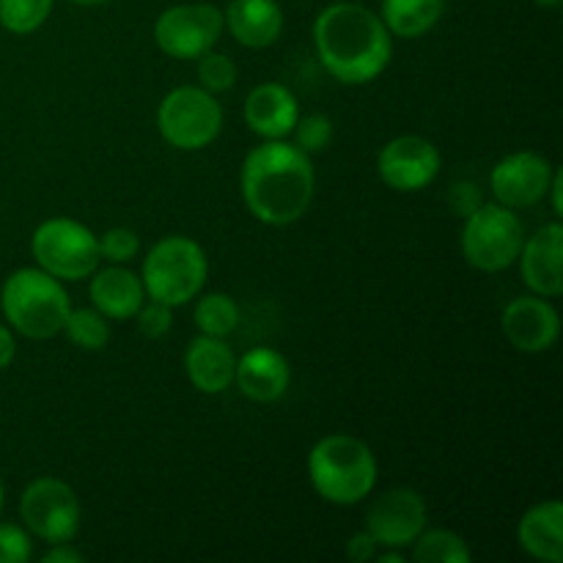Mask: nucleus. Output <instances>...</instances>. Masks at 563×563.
<instances>
[{
	"mask_svg": "<svg viewBox=\"0 0 563 563\" xmlns=\"http://www.w3.org/2000/svg\"><path fill=\"white\" fill-rule=\"evenodd\" d=\"M242 201L264 225H291L311 209L317 174L295 143L264 141L251 148L240 170Z\"/></svg>",
	"mask_w": 563,
	"mask_h": 563,
	"instance_id": "f257e3e1",
	"label": "nucleus"
},
{
	"mask_svg": "<svg viewBox=\"0 0 563 563\" xmlns=\"http://www.w3.org/2000/svg\"><path fill=\"white\" fill-rule=\"evenodd\" d=\"M319 64L344 86L377 80L394 55V36L383 16L361 3H333L313 20Z\"/></svg>",
	"mask_w": 563,
	"mask_h": 563,
	"instance_id": "f03ea898",
	"label": "nucleus"
},
{
	"mask_svg": "<svg viewBox=\"0 0 563 563\" xmlns=\"http://www.w3.org/2000/svg\"><path fill=\"white\" fill-rule=\"evenodd\" d=\"M313 493L333 506H355L377 487V460L366 440L355 434H328L308 454Z\"/></svg>",
	"mask_w": 563,
	"mask_h": 563,
	"instance_id": "7ed1b4c3",
	"label": "nucleus"
},
{
	"mask_svg": "<svg viewBox=\"0 0 563 563\" xmlns=\"http://www.w3.org/2000/svg\"><path fill=\"white\" fill-rule=\"evenodd\" d=\"M0 308L11 330L33 341H47L64 333L71 311L64 280L53 278L42 267H20L3 280Z\"/></svg>",
	"mask_w": 563,
	"mask_h": 563,
	"instance_id": "20e7f679",
	"label": "nucleus"
},
{
	"mask_svg": "<svg viewBox=\"0 0 563 563\" xmlns=\"http://www.w3.org/2000/svg\"><path fill=\"white\" fill-rule=\"evenodd\" d=\"M207 275L209 262L203 247L190 236L170 234L146 253L141 280L148 300L179 308L201 295Z\"/></svg>",
	"mask_w": 563,
	"mask_h": 563,
	"instance_id": "39448f33",
	"label": "nucleus"
},
{
	"mask_svg": "<svg viewBox=\"0 0 563 563\" xmlns=\"http://www.w3.org/2000/svg\"><path fill=\"white\" fill-rule=\"evenodd\" d=\"M462 256L478 273H504L517 264L526 242V229L515 209L504 203H482L465 218Z\"/></svg>",
	"mask_w": 563,
	"mask_h": 563,
	"instance_id": "423d86ee",
	"label": "nucleus"
},
{
	"mask_svg": "<svg viewBox=\"0 0 563 563\" xmlns=\"http://www.w3.org/2000/svg\"><path fill=\"white\" fill-rule=\"evenodd\" d=\"M157 130L168 146L179 152H201L218 141L223 130V108L207 88L179 86L159 102Z\"/></svg>",
	"mask_w": 563,
	"mask_h": 563,
	"instance_id": "0eeeda50",
	"label": "nucleus"
},
{
	"mask_svg": "<svg viewBox=\"0 0 563 563\" xmlns=\"http://www.w3.org/2000/svg\"><path fill=\"white\" fill-rule=\"evenodd\" d=\"M31 253L36 267L58 280L91 278L102 262L99 236L71 218L44 220L31 236Z\"/></svg>",
	"mask_w": 563,
	"mask_h": 563,
	"instance_id": "6e6552de",
	"label": "nucleus"
},
{
	"mask_svg": "<svg viewBox=\"0 0 563 563\" xmlns=\"http://www.w3.org/2000/svg\"><path fill=\"white\" fill-rule=\"evenodd\" d=\"M20 517L27 531L42 542H71L80 531V500L66 482L42 476L22 493Z\"/></svg>",
	"mask_w": 563,
	"mask_h": 563,
	"instance_id": "1a4fd4ad",
	"label": "nucleus"
},
{
	"mask_svg": "<svg viewBox=\"0 0 563 563\" xmlns=\"http://www.w3.org/2000/svg\"><path fill=\"white\" fill-rule=\"evenodd\" d=\"M223 11L212 3H179L154 22V42L168 58L198 60L223 36Z\"/></svg>",
	"mask_w": 563,
	"mask_h": 563,
	"instance_id": "9d476101",
	"label": "nucleus"
},
{
	"mask_svg": "<svg viewBox=\"0 0 563 563\" xmlns=\"http://www.w3.org/2000/svg\"><path fill=\"white\" fill-rule=\"evenodd\" d=\"M429 522L427 500L410 487H396L372 500L366 509V531L379 548L407 550L412 548Z\"/></svg>",
	"mask_w": 563,
	"mask_h": 563,
	"instance_id": "9b49d317",
	"label": "nucleus"
},
{
	"mask_svg": "<svg viewBox=\"0 0 563 563\" xmlns=\"http://www.w3.org/2000/svg\"><path fill=\"white\" fill-rule=\"evenodd\" d=\"M443 168L438 146L421 135H399L377 154V174L390 190L418 192L432 185Z\"/></svg>",
	"mask_w": 563,
	"mask_h": 563,
	"instance_id": "f8f14e48",
	"label": "nucleus"
},
{
	"mask_svg": "<svg viewBox=\"0 0 563 563\" xmlns=\"http://www.w3.org/2000/svg\"><path fill=\"white\" fill-rule=\"evenodd\" d=\"M553 165L537 152L506 154L489 174V190L495 201L509 209H526L544 201L553 181Z\"/></svg>",
	"mask_w": 563,
	"mask_h": 563,
	"instance_id": "ddd939ff",
	"label": "nucleus"
},
{
	"mask_svg": "<svg viewBox=\"0 0 563 563\" xmlns=\"http://www.w3.org/2000/svg\"><path fill=\"white\" fill-rule=\"evenodd\" d=\"M500 330L517 352L542 355L561 339V317L548 297L526 295L511 300L500 313Z\"/></svg>",
	"mask_w": 563,
	"mask_h": 563,
	"instance_id": "4468645a",
	"label": "nucleus"
},
{
	"mask_svg": "<svg viewBox=\"0 0 563 563\" xmlns=\"http://www.w3.org/2000/svg\"><path fill=\"white\" fill-rule=\"evenodd\" d=\"M520 269L522 280L528 289L539 297H553L563 295V223L553 220V223L542 225L537 234L526 236L520 251Z\"/></svg>",
	"mask_w": 563,
	"mask_h": 563,
	"instance_id": "2eb2a0df",
	"label": "nucleus"
},
{
	"mask_svg": "<svg viewBox=\"0 0 563 563\" xmlns=\"http://www.w3.org/2000/svg\"><path fill=\"white\" fill-rule=\"evenodd\" d=\"M234 383L242 390V396L256 401V405L278 401L289 390L291 383L289 361L278 350H269V346L247 350L245 355L236 357Z\"/></svg>",
	"mask_w": 563,
	"mask_h": 563,
	"instance_id": "dca6fc26",
	"label": "nucleus"
},
{
	"mask_svg": "<svg viewBox=\"0 0 563 563\" xmlns=\"http://www.w3.org/2000/svg\"><path fill=\"white\" fill-rule=\"evenodd\" d=\"M245 115L247 130L256 132L264 141H280V137L291 135L297 119H300V108H297L295 93L280 82H262L253 88L245 97Z\"/></svg>",
	"mask_w": 563,
	"mask_h": 563,
	"instance_id": "f3484780",
	"label": "nucleus"
},
{
	"mask_svg": "<svg viewBox=\"0 0 563 563\" xmlns=\"http://www.w3.org/2000/svg\"><path fill=\"white\" fill-rule=\"evenodd\" d=\"M185 372L192 388L203 396H218L234 385L236 355L225 339L198 335L185 352Z\"/></svg>",
	"mask_w": 563,
	"mask_h": 563,
	"instance_id": "a211bd4d",
	"label": "nucleus"
},
{
	"mask_svg": "<svg viewBox=\"0 0 563 563\" xmlns=\"http://www.w3.org/2000/svg\"><path fill=\"white\" fill-rule=\"evenodd\" d=\"M88 297L104 319L124 322V319H135V313L141 311L146 302V289H143V280L124 264H110L104 269L97 267V273L91 275Z\"/></svg>",
	"mask_w": 563,
	"mask_h": 563,
	"instance_id": "6ab92c4d",
	"label": "nucleus"
},
{
	"mask_svg": "<svg viewBox=\"0 0 563 563\" xmlns=\"http://www.w3.org/2000/svg\"><path fill=\"white\" fill-rule=\"evenodd\" d=\"M223 25L242 47L264 49L284 33V9L278 0H231L223 11Z\"/></svg>",
	"mask_w": 563,
	"mask_h": 563,
	"instance_id": "aec40b11",
	"label": "nucleus"
},
{
	"mask_svg": "<svg viewBox=\"0 0 563 563\" xmlns=\"http://www.w3.org/2000/svg\"><path fill=\"white\" fill-rule=\"evenodd\" d=\"M517 542L531 559L544 563L563 561V506L561 500H542L522 515Z\"/></svg>",
	"mask_w": 563,
	"mask_h": 563,
	"instance_id": "412c9836",
	"label": "nucleus"
},
{
	"mask_svg": "<svg viewBox=\"0 0 563 563\" xmlns=\"http://www.w3.org/2000/svg\"><path fill=\"white\" fill-rule=\"evenodd\" d=\"M445 14V0H383V22L396 38H421Z\"/></svg>",
	"mask_w": 563,
	"mask_h": 563,
	"instance_id": "4be33fe9",
	"label": "nucleus"
},
{
	"mask_svg": "<svg viewBox=\"0 0 563 563\" xmlns=\"http://www.w3.org/2000/svg\"><path fill=\"white\" fill-rule=\"evenodd\" d=\"M412 561L418 563H467L471 548L460 533L449 528H423L421 537L412 542Z\"/></svg>",
	"mask_w": 563,
	"mask_h": 563,
	"instance_id": "5701e85b",
	"label": "nucleus"
},
{
	"mask_svg": "<svg viewBox=\"0 0 563 563\" xmlns=\"http://www.w3.org/2000/svg\"><path fill=\"white\" fill-rule=\"evenodd\" d=\"M192 319H196V328L203 335L229 339L236 324H240V308H236L234 297H229L225 291H209L196 302Z\"/></svg>",
	"mask_w": 563,
	"mask_h": 563,
	"instance_id": "b1692460",
	"label": "nucleus"
},
{
	"mask_svg": "<svg viewBox=\"0 0 563 563\" xmlns=\"http://www.w3.org/2000/svg\"><path fill=\"white\" fill-rule=\"evenodd\" d=\"M66 339L75 346L88 352H99L108 346L110 341V324L97 308H71L69 317H66L64 324Z\"/></svg>",
	"mask_w": 563,
	"mask_h": 563,
	"instance_id": "393cba45",
	"label": "nucleus"
},
{
	"mask_svg": "<svg viewBox=\"0 0 563 563\" xmlns=\"http://www.w3.org/2000/svg\"><path fill=\"white\" fill-rule=\"evenodd\" d=\"M55 0H0V25L14 36L36 33L53 14Z\"/></svg>",
	"mask_w": 563,
	"mask_h": 563,
	"instance_id": "a878e982",
	"label": "nucleus"
},
{
	"mask_svg": "<svg viewBox=\"0 0 563 563\" xmlns=\"http://www.w3.org/2000/svg\"><path fill=\"white\" fill-rule=\"evenodd\" d=\"M236 64L225 53H203L198 58V82L209 93H225L236 86Z\"/></svg>",
	"mask_w": 563,
	"mask_h": 563,
	"instance_id": "bb28decb",
	"label": "nucleus"
},
{
	"mask_svg": "<svg viewBox=\"0 0 563 563\" xmlns=\"http://www.w3.org/2000/svg\"><path fill=\"white\" fill-rule=\"evenodd\" d=\"M291 132H295V146L300 148V152H306L308 157H311V154H322L324 148L333 143L335 135L333 121L322 113H311L297 119L295 130Z\"/></svg>",
	"mask_w": 563,
	"mask_h": 563,
	"instance_id": "cd10ccee",
	"label": "nucleus"
},
{
	"mask_svg": "<svg viewBox=\"0 0 563 563\" xmlns=\"http://www.w3.org/2000/svg\"><path fill=\"white\" fill-rule=\"evenodd\" d=\"M99 253L110 264H126L141 253V236L132 229H108L99 240Z\"/></svg>",
	"mask_w": 563,
	"mask_h": 563,
	"instance_id": "c85d7f7f",
	"label": "nucleus"
},
{
	"mask_svg": "<svg viewBox=\"0 0 563 563\" xmlns=\"http://www.w3.org/2000/svg\"><path fill=\"white\" fill-rule=\"evenodd\" d=\"M135 322H137V333L157 341L163 339V335H168L170 328H174V308L165 306V302L148 300L143 302L141 311L135 313Z\"/></svg>",
	"mask_w": 563,
	"mask_h": 563,
	"instance_id": "c756f323",
	"label": "nucleus"
},
{
	"mask_svg": "<svg viewBox=\"0 0 563 563\" xmlns=\"http://www.w3.org/2000/svg\"><path fill=\"white\" fill-rule=\"evenodd\" d=\"M31 555V537L14 522H0V563H27Z\"/></svg>",
	"mask_w": 563,
	"mask_h": 563,
	"instance_id": "7c9ffc66",
	"label": "nucleus"
},
{
	"mask_svg": "<svg viewBox=\"0 0 563 563\" xmlns=\"http://www.w3.org/2000/svg\"><path fill=\"white\" fill-rule=\"evenodd\" d=\"M482 203H484L482 190H478V185H473V181H456V185L451 187L449 207L451 212L460 214V218H467L471 212H476Z\"/></svg>",
	"mask_w": 563,
	"mask_h": 563,
	"instance_id": "2f4dec72",
	"label": "nucleus"
},
{
	"mask_svg": "<svg viewBox=\"0 0 563 563\" xmlns=\"http://www.w3.org/2000/svg\"><path fill=\"white\" fill-rule=\"evenodd\" d=\"M379 544L374 542L372 533L363 528V531H357L355 537L346 542V559L355 561V563H366V561H374V555H377Z\"/></svg>",
	"mask_w": 563,
	"mask_h": 563,
	"instance_id": "473e14b6",
	"label": "nucleus"
},
{
	"mask_svg": "<svg viewBox=\"0 0 563 563\" xmlns=\"http://www.w3.org/2000/svg\"><path fill=\"white\" fill-rule=\"evenodd\" d=\"M44 563H82L86 555L80 553L77 548H71V542H60V544H49L47 553L42 555Z\"/></svg>",
	"mask_w": 563,
	"mask_h": 563,
	"instance_id": "72a5a7b5",
	"label": "nucleus"
},
{
	"mask_svg": "<svg viewBox=\"0 0 563 563\" xmlns=\"http://www.w3.org/2000/svg\"><path fill=\"white\" fill-rule=\"evenodd\" d=\"M16 355V341H14V330L9 324L0 322V372L11 366Z\"/></svg>",
	"mask_w": 563,
	"mask_h": 563,
	"instance_id": "f704fd0d",
	"label": "nucleus"
},
{
	"mask_svg": "<svg viewBox=\"0 0 563 563\" xmlns=\"http://www.w3.org/2000/svg\"><path fill=\"white\" fill-rule=\"evenodd\" d=\"M548 196H550V203H553L555 220H561L563 218V174L559 168L553 170V181H550L548 187Z\"/></svg>",
	"mask_w": 563,
	"mask_h": 563,
	"instance_id": "c9c22d12",
	"label": "nucleus"
},
{
	"mask_svg": "<svg viewBox=\"0 0 563 563\" xmlns=\"http://www.w3.org/2000/svg\"><path fill=\"white\" fill-rule=\"evenodd\" d=\"M374 561H379V563H405V553H401V550L385 548V553H379V550H377Z\"/></svg>",
	"mask_w": 563,
	"mask_h": 563,
	"instance_id": "e433bc0d",
	"label": "nucleus"
},
{
	"mask_svg": "<svg viewBox=\"0 0 563 563\" xmlns=\"http://www.w3.org/2000/svg\"><path fill=\"white\" fill-rule=\"evenodd\" d=\"M537 5H542V9H559L563 0H533Z\"/></svg>",
	"mask_w": 563,
	"mask_h": 563,
	"instance_id": "4c0bfd02",
	"label": "nucleus"
},
{
	"mask_svg": "<svg viewBox=\"0 0 563 563\" xmlns=\"http://www.w3.org/2000/svg\"><path fill=\"white\" fill-rule=\"evenodd\" d=\"M77 5H99V3H108V0H71Z\"/></svg>",
	"mask_w": 563,
	"mask_h": 563,
	"instance_id": "58836bf2",
	"label": "nucleus"
},
{
	"mask_svg": "<svg viewBox=\"0 0 563 563\" xmlns=\"http://www.w3.org/2000/svg\"><path fill=\"white\" fill-rule=\"evenodd\" d=\"M3 500H5V493H3V482H0V511H3Z\"/></svg>",
	"mask_w": 563,
	"mask_h": 563,
	"instance_id": "ea45409f",
	"label": "nucleus"
}]
</instances>
